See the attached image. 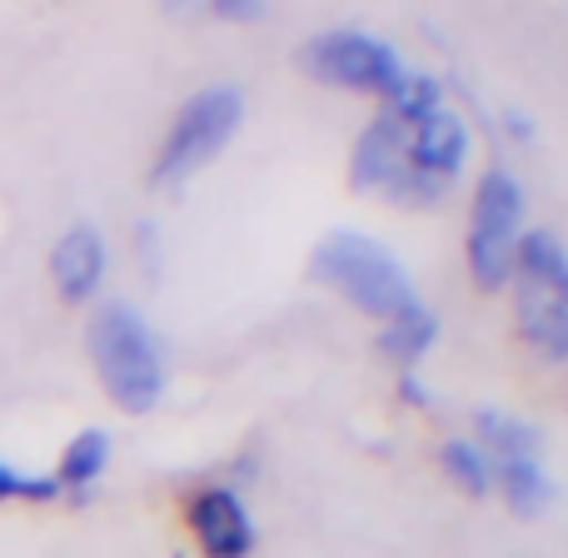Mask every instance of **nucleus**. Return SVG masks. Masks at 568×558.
Segmentation results:
<instances>
[{
    "label": "nucleus",
    "mask_w": 568,
    "mask_h": 558,
    "mask_svg": "<svg viewBox=\"0 0 568 558\" xmlns=\"http://www.w3.org/2000/svg\"><path fill=\"white\" fill-rule=\"evenodd\" d=\"M90 359L105 384V394L130 414L155 409L160 389H165V369H160V349L150 339L145 319L130 304H100L90 319Z\"/></svg>",
    "instance_id": "f257e3e1"
},
{
    "label": "nucleus",
    "mask_w": 568,
    "mask_h": 558,
    "mask_svg": "<svg viewBox=\"0 0 568 558\" xmlns=\"http://www.w3.org/2000/svg\"><path fill=\"white\" fill-rule=\"evenodd\" d=\"M314 280L334 284L349 304H359L364 314H379V319H394V314L419 304L399 260L364 235H329L324 240V245L314 250Z\"/></svg>",
    "instance_id": "f03ea898"
},
{
    "label": "nucleus",
    "mask_w": 568,
    "mask_h": 558,
    "mask_svg": "<svg viewBox=\"0 0 568 558\" xmlns=\"http://www.w3.org/2000/svg\"><path fill=\"white\" fill-rule=\"evenodd\" d=\"M519 329L549 359H568V255L554 235H524L514 255Z\"/></svg>",
    "instance_id": "7ed1b4c3"
},
{
    "label": "nucleus",
    "mask_w": 568,
    "mask_h": 558,
    "mask_svg": "<svg viewBox=\"0 0 568 558\" xmlns=\"http://www.w3.org/2000/svg\"><path fill=\"white\" fill-rule=\"evenodd\" d=\"M240 115H245L240 90H230V85L200 90V95L175 115L165 145H160V160H155L160 185H180V180H190L205 160H215L220 150L230 145V135L240 130Z\"/></svg>",
    "instance_id": "20e7f679"
},
{
    "label": "nucleus",
    "mask_w": 568,
    "mask_h": 558,
    "mask_svg": "<svg viewBox=\"0 0 568 558\" xmlns=\"http://www.w3.org/2000/svg\"><path fill=\"white\" fill-rule=\"evenodd\" d=\"M439 105V85L434 80H419V85H404V95L374 120L369 130L354 145V185L359 190H394L404 195L409 190V135L414 120L429 115Z\"/></svg>",
    "instance_id": "39448f33"
},
{
    "label": "nucleus",
    "mask_w": 568,
    "mask_h": 558,
    "mask_svg": "<svg viewBox=\"0 0 568 558\" xmlns=\"http://www.w3.org/2000/svg\"><path fill=\"white\" fill-rule=\"evenodd\" d=\"M519 225H524V195L504 170H489L474 190V220H469V270L484 290H499L514 275L519 255Z\"/></svg>",
    "instance_id": "423d86ee"
},
{
    "label": "nucleus",
    "mask_w": 568,
    "mask_h": 558,
    "mask_svg": "<svg viewBox=\"0 0 568 558\" xmlns=\"http://www.w3.org/2000/svg\"><path fill=\"white\" fill-rule=\"evenodd\" d=\"M304 70L324 85H349V90H374V95L399 100L409 75H404L399 55L384 40L359 35V30H329V35L304 45Z\"/></svg>",
    "instance_id": "0eeeda50"
},
{
    "label": "nucleus",
    "mask_w": 568,
    "mask_h": 558,
    "mask_svg": "<svg viewBox=\"0 0 568 558\" xmlns=\"http://www.w3.org/2000/svg\"><path fill=\"white\" fill-rule=\"evenodd\" d=\"M479 439L494 459V474H499V489L509 499L514 514H539L549 504V479L539 469V434L524 419H509V414H479Z\"/></svg>",
    "instance_id": "6e6552de"
},
{
    "label": "nucleus",
    "mask_w": 568,
    "mask_h": 558,
    "mask_svg": "<svg viewBox=\"0 0 568 558\" xmlns=\"http://www.w3.org/2000/svg\"><path fill=\"white\" fill-rule=\"evenodd\" d=\"M464 155H469V130L459 115H449L444 105L419 115L409 135V190H404V200L439 195L444 180L464 165Z\"/></svg>",
    "instance_id": "1a4fd4ad"
},
{
    "label": "nucleus",
    "mask_w": 568,
    "mask_h": 558,
    "mask_svg": "<svg viewBox=\"0 0 568 558\" xmlns=\"http://www.w3.org/2000/svg\"><path fill=\"white\" fill-rule=\"evenodd\" d=\"M190 529H195L205 558H245L255 549V524H250L240 494L230 489H205L190 504Z\"/></svg>",
    "instance_id": "9d476101"
},
{
    "label": "nucleus",
    "mask_w": 568,
    "mask_h": 558,
    "mask_svg": "<svg viewBox=\"0 0 568 558\" xmlns=\"http://www.w3.org/2000/svg\"><path fill=\"white\" fill-rule=\"evenodd\" d=\"M50 275H55V290L70 304L90 300L100 290V280H105V240H100V230H90V225L65 230L55 255H50Z\"/></svg>",
    "instance_id": "9b49d317"
},
{
    "label": "nucleus",
    "mask_w": 568,
    "mask_h": 558,
    "mask_svg": "<svg viewBox=\"0 0 568 558\" xmlns=\"http://www.w3.org/2000/svg\"><path fill=\"white\" fill-rule=\"evenodd\" d=\"M434 329H439V324H434V314L414 304V310H404V314H394V319H389V329L379 334V349L409 369V364H419V354L434 344Z\"/></svg>",
    "instance_id": "f8f14e48"
},
{
    "label": "nucleus",
    "mask_w": 568,
    "mask_h": 558,
    "mask_svg": "<svg viewBox=\"0 0 568 558\" xmlns=\"http://www.w3.org/2000/svg\"><path fill=\"white\" fill-rule=\"evenodd\" d=\"M105 464H110V434L105 429H85V434L70 439L55 484H65V489H85V484H95L100 474H105Z\"/></svg>",
    "instance_id": "ddd939ff"
},
{
    "label": "nucleus",
    "mask_w": 568,
    "mask_h": 558,
    "mask_svg": "<svg viewBox=\"0 0 568 558\" xmlns=\"http://www.w3.org/2000/svg\"><path fill=\"white\" fill-rule=\"evenodd\" d=\"M444 469H449L469 494L489 489V464H484V454L474 449V444H459V439L444 444Z\"/></svg>",
    "instance_id": "4468645a"
},
{
    "label": "nucleus",
    "mask_w": 568,
    "mask_h": 558,
    "mask_svg": "<svg viewBox=\"0 0 568 558\" xmlns=\"http://www.w3.org/2000/svg\"><path fill=\"white\" fill-rule=\"evenodd\" d=\"M55 494H60L55 479H30V474H16L10 464H0V504H10V499L45 504V499H55Z\"/></svg>",
    "instance_id": "2eb2a0df"
}]
</instances>
